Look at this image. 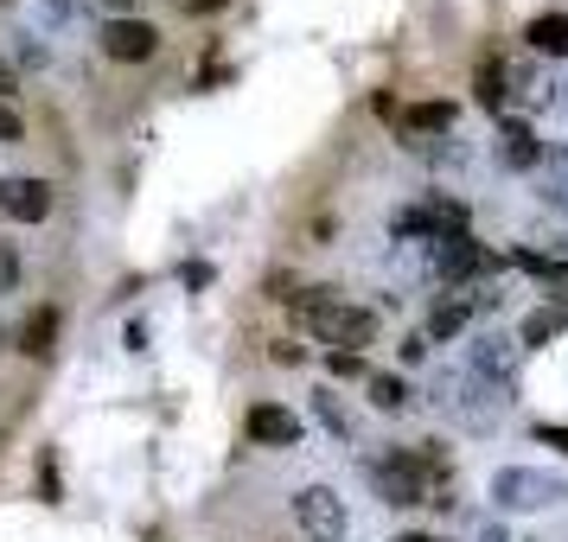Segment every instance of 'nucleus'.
Returning <instances> with one entry per match:
<instances>
[{
    "label": "nucleus",
    "instance_id": "obj_5",
    "mask_svg": "<svg viewBox=\"0 0 568 542\" xmlns=\"http://www.w3.org/2000/svg\"><path fill=\"white\" fill-rule=\"evenodd\" d=\"M466 377H479L486 389H505L517 384V338H505V333H479L473 345H466Z\"/></svg>",
    "mask_w": 568,
    "mask_h": 542
},
{
    "label": "nucleus",
    "instance_id": "obj_9",
    "mask_svg": "<svg viewBox=\"0 0 568 542\" xmlns=\"http://www.w3.org/2000/svg\"><path fill=\"white\" fill-rule=\"evenodd\" d=\"M103 52L115 58V64H148V58L160 52V32L148 27V20H109L103 27Z\"/></svg>",
    "mask_w": 568,
    "mask_h": 542
},
{
    "label": "nucleus",
    "instance_id": "obj_10",
    "mask_svg": "<svg viewBox=\"0 0 568 542\" xmlns=\"http://www.w3.org/2000/svg\"><path fill=\"white\" fill-rule=\"evenodd\" d=\"M243 428H250V440H262V447H294V440H301V415L282 409V402H256Z\"/></svg>",
    "mask_w": 568,
    "mask_h": 542
},
{
    "label": "nucleus",
    "instance_id": "obj_25",
    "mask_svg": "<svg viewBox=\"0 0 568 542\" xmlns=\"http://www.w3.org/2000/svg\"><path fill=\"white\" fill-rule=\"evenodd\" d=\"M20 282V256H13V249H7V243H0V294H7V287Z\"/></svg>",
    "mask_w": 568,
    "mask_h": 542
},
{
    "label": "nucleus",
    "instance_id": "obj_8",
    "mask_svg": "<svg viewBox=\"0 0 568 542\" xmlns=\"http://www.w3.org/2000/svg\"><path fill=\"white\" fill-rule=\"evenodd\" d=\"M0 217H13V224H45L52 217V180H0Z\"/></svg>",
    "mask_w": 568,
    "mask_h": 542
},
{
    "label": "nucleus",
    "instance_id": "obj_22",
    "mask_svg": "<svg viewBox=\"0 0 568 542\" xmlns=\"http://www.w3.org/2000/svg\"><path fill=\"white\" fill-rule=\"evenodd\" d=\"M511 262L524 268V275H537V282H568L556 256H537V249H511Z\"/></svg>",
    "mask_w": 568,
    "mask_h": 542
},
{
    "label": "nucleus",
    "instance_id": "obj_31",
    "mask_svg": "<svg viewBox=\"0 0 568 542\" xmlns=\"http://www.w3.org/2000/svg\"><path fill=\"white\" fill-rule=\"evenodd\" d=\"M396 542H435V536H396Z\"/></svg>",
    "mask_w": 568,
    "mask_h": 542
},
{
    "label": "nucleus",
    "instance_id": "obj_14",
    "mask_svg": "<svg viewBox=\"0 0 568 542\" xmlns=\"http://www.w3.org/2000/svg\"><path fill=\"white\" fill-rule=\"evenodd\" d=\"M524 39H530V52H542V58H568V13H537V20L524 27Z\"/></svg>",
    "mask_w": 568,
    "mask_h": 542
},
{
    "label": "nucleus",
    "instance_id": "obj_6",
    "mask_svg": "<svg viewBox=\"0 0 568 542\" xmlns=\"http://www.w3.org/2000/svg\"><path fill=\"white\" fill-rule=\"evenodd\" d=\"M396 236H428V243H440V236H473V217H466L460 198H435V205L396 211Z\"/></svg>",
    "mask_w": 568,
    "mask_h": 542
},
{
    "label": "nucleus",
    "instance_id": "obj_32",
    "mask_svg": "<svg viewBox=\"0 0 568 542\" xmlns=\"http://www.w3.org/2000/svg\"><path fill=\"white\" fill-rule=\"evenodd\" d=\"M0 7H7V0H0Z\"/></svg>",
    "mask_w": 568,
    "mask_h": 542
},
{
    "label": "nucleus",
    "instance_id": "obj_7",
    "mask_svg": "<svg viewBox=\"0 0 568 542\" xmlns=\"http://www.w3.org/2000/svg\"><path fill=\"white\" fill-rule=\"evenodd\" d=\"M428 268H435L440 282L466 287V275H486V268H498V256H486L473 236H440V243H428Z\"/></svg>",
    "mask_w": 568,
    "mask_h": 542
},
{
    "label": "nucleus",
    "instance_id": "obj_1",
    "mask_svg": "<svg viewBox=\"0 0 568 542\" xmlns=\"http://www.w3.org/2000/svg\"><path fill=\"white\" fill-rule=\"evenodd\" d=\"M294 319H301L320 345H333V351H358V345L377 338V313L352 307L338 287H307V294L294 300Z\"/></svg>",
    "mask_w": 568,
    "mask_h": 542
},
{
    "label": "nucleus",
    "instance_id": "obj_27",
    "mask_svg": "<svg viewBox=\"0 0 568 542\" xmlns=\"http://www.w3.org/2000/svg\"><path fill=\"white\" fill-rule=\"evenodd\" d=\"M39 491H45V504H58V472H52V460H39Z\"/></svg>",
    "mask_w": 568,
    "mask_h": 542
},
{
    "label": "nucleus",
    "instance_id": "obj_18",
    "mask_svg": "<svg viewBox=\"0 0 568 542\" xmlns=\"http://www.w3.org/2000/svg\"><path fill=\"white\" fill-rule=\"evenodd\" d=\"M568 333V307H537L524 326H517V345H549V338Z\"/></svg>",
    "mask_w": 568,
    "mask_h": 542
},
{
    "label": "nucleus",
    "instance_id": "obj_3",
    "mask_svg": "<svg viewBox=\"0 0 568 542\" xmlns=\"http://www.w3.org/2000/svg\"><path fill=\"white\" fill-rule=\"evenodd\" d=\"M562 498V479L542 466H498L491 472V504L498 511H549Z\"/></svg>",
    "mask_w": 568,
    "mask_h": 542
},
{
    "label": "nucleus",
    "instance_id": "obj_17",
    "mask_svg": "<svg viewBox=\"0 0 568 542\" xmlns=\"http://www.w3.org/2000/svg\"><path fill=\"white\" fill-rule=\"evenodd\" d=\"M524 96V103L530 109H542V103H556V90H549V83H542V71L537 64H505V96Z\"/></svg>",
    "mask_w": 568,
    "mask_h": 542
},
{
    "label": "nucleus",
    "instance_id": "obj_11",
    "mask_svg": "<svg viewBox=\"0 0 568 542\" xmlns=\"http://www.w3.org/2000/svg\"><path fill=\"white\" fill-rule=\"evenodd\" d=\"M498 166H511V173L542 166V141L524 129V122H505V129H498Z\"/></svg>",
    "mask_w": 568,
    "mask_h": 542
},
{
    "label": "nucleus",
    "instance_id": "obj_20",
    "mask_svg": "<svg viewBox=\"0 0 568 542\" xmlns=\"http://www.w3.org/2000/svg\"><path fill=\"white\" fill-rule=\"evenodd\" d=\"M313 415H320L338 440H352V415H345V402H338L333 389H313Z\"/></svg>",
    "mask_w": 568,
    "mask_h": 542
},
{
    "label": "nucleus",
    "instance_id": "obj_26",
    "mask_svg": "<svg viewBox=\"0 0 568 542\" xmlns=\"http://www.w3.org/2000/svg\"><path fill=\"white\" fill-rule=\"evenodd\" d=\"M537 440H542V447H562V453H568V428H562V421H542Z\"/></svg>",
    "mask_w": 568,
    "mask_h": 542
},
{
    "label": "nucleus",
    "instance_id": "obj_30",
    "mask_svg": "<svg viewBox=\"0 0 568 542\" xmlns=\"http://www.w3.org/2000/svg\"><path fill=\"white\" fill-rule=\"evenodd\" d=\"M556 109H562V115H568V83H562V90H556Z\"/></svg>",
    "mask_w": 568,
    "mask_h": 542
},
{
    "label": "nucleus",
    "instance_id": "obj_28",
    "mask_svg": "<svg viewBox=\"0 0 568 542\" xmlns=\"http://www.w3.org/2000/svg\"><path fill=\"white\" fill-rule=\"evenodd\" d=\"M180 13H217V7H231V0H173Z\"/></svg>",
    "mask_w": 568,
    "mask_h": 542
},
{
    "label": "nucleus",
    "instance_id": "obj_2",
    "mask_svg": "<svg viewBox=\"0 0 568 542\" xmlns=\"http://www.w3.org/2000/svg\"><path fill=\"white\" fill-rule=\"evenodd\" d=\"M440 440H428V453H415V447H389L371 460V485L384 504H422L428 491H435V472H440Z\"/></svg>",
    "mask_w": 568,
    "mask_h": 542
},
{
    "label": "nucleus",
    "instance_id": "obj_4",
    "mask_svg": "<svg viewBox=\"0 0 568 542\" xmlns=\"http://www.w3.org/2000/svg\"><path fill=\"white\" fill-rule=\"evenodd\" d=\"M294 523L307 530L313 542H345V498H338L333 485H301L294 491Z\"/></svg>",
    "mask_w": 568,
    "mask_h": 542
},
{
    "label": "nucleus",
    "instance_id": "obj_29",
    "mask_svg": "<svg viewBox=\"0 0 568 542\" xmlns=\"http://www.w3.org/2000/svg\"><path fill=\"white\" fill-rule=\"evenodd\" d=\"M0 96H13V64L0 58Z\"/></svg>",
    "mask_w": 568,
    "mask_h": 542
},
{
    "label": "nucleus",
    "instance_id": "obj_24",
    "mask_svg": "<svg viewBox=\"0 0 568 542\" xmlns=\"http://www.w3.org/2000/svg\"><path fill=\"white\" fill-rule=\"evenodd\" d=\"M326 364H333L338 377H371V370H364V358H358V351H333V358H326Z\"/></svg>",
    "mask_w": 568,
    "mask_h": 542
},
{
    "label": "nucleus",
    "instance_id": "obj_21",
    "mask_svg": "<svg viewBox=\"0 0 568 542\" xmlns=\"http://www.w3.org/2000/svg\"><path fill=\"white\" fill-rule=\"evenodd\" d=\"M473 96H479V103L486 109H505V64H479V78H473Z\"/></svg>",
    "mask_w": 568,
    "mask_h": 542
},
{
    "label": "nucleus",
    "instance_id": "obj_12",
    "mask_svg": "<svg viewBox=\"0 0 568 542\" xmlns=\"http://www.w3.org/2000/svg\"><path fill=\"white\" fill-rule=\"evenodd\" d=\"M479 313V294H447V300H435V313H428V338H460L466 319Z\"/></svg>",
    "mask_w": 568,
    "mask_h": 542
},
{
    "label": "nucleus",
    "instance_id": "obj_23",
    "mask_svg": "<svg viewBox=\"0 0 568 542\" xmlns=\"http://www.w3.org/2000/svg\"><path fill=\"white\" fill-rule=\"evenodd\" d=\"M0 141H7V147H13V141H27V122H20V109L7 103V96H0Z\"/></svg>",
    "mask_w": 568,
    "mask_h": 542
},
{
    "label": "nucleus",
    "instance_id": "obj_19",
    "mask_svg": "<svg viewBox=\"0 0 568 542\" xmlns=\"http://www.w3.org/2000/svg\"><path fill=\"white\" fill-rule=\"evenodd\" d=\"M364 389H371V409H384V415L409 409V384H403V377H389V370H371V377H364Z\"/></svg>",
    "mask_w": 568,
    "mask_h": 542
},
{
    "label": "nucleus",
    "instance_id": "obj_13",
    "mask_svg": "<svg viewBox=\"0 0 568 542\" xmlns=\"http://www.w3.org/2000/svg\"><path fill=\"white\" fill-rule=\"evenodd\" d=\"M52 345H58V307H32L27 326H20V351L27 358H52Z\"/></svg>",
    "mask_w": 568,
    "mask_h": 542
},
{
    "label": "nucleus",
    "instance_id": "obj_16",
    "mask_svg": "<svg viewBox=\"0 0 568 542\" xmlns=\"http://www.w3.org/2000/svg\"><path fill=\"white\" fill-rule=\"evenodd\" d=\"M454 122H460V109L454 103H415L409 115H403V134H409V141L415 134H447Z\"/></svg>",
    "mask_w": 568,
    "mask_h": 542
},
{
    "label": "nucleus",
    "instance_id": "obj_15",
    "mask_svg": "<svg viewBox=\"0 0 568 542\" xmlns=\"http://www.w3.org/2000/svg\"><path fill=\"white\" fill-rule=\"evenodd\" d=\"M537 192H542V205H556L568 211V147H549L537 166Z\"/></svg>",
    "mask_w": 568,
    "mask_h": 542
}]
</instances>
